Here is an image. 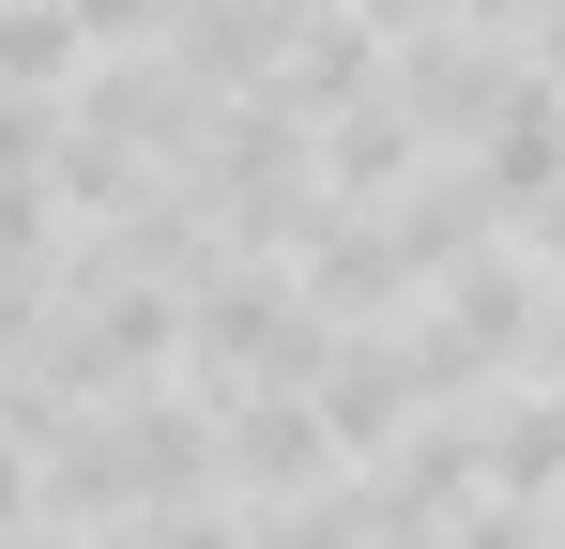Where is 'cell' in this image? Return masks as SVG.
Here are the masks:
<instances>
[{
	"mask_svg": "<svg viewBox=\"0 0 565 549\" xmlns=\"http://www.w3.org/2000/svg\"><path fill=\"white\" fill-rule=\"evenodd\" d=\"M473 183H489V214H551V198H565V92H551V77H520L504 107H489Z\"/></svg>",
	"mask_w": 565,
	"mask_h": 549,
	"instance_id": "obj_1",
	"label": "cell"
},
{
	"mask_svg": "<svg viewBox=\"0 0 565 549\" xmlns=\"http://www.w3.org/2000/svg\"><path fill=\"white\" fill-rule=\"evenodd\" d=\"M551 488H565V381H535L489 428V504H551Z\"/></svg>",
	"mask_w": 565,
	"mask_h": 549,
	"instance_id": "obj_2",
	"label": "cell"
}]
</instances>
